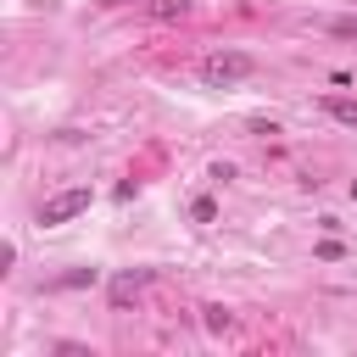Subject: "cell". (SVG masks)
Returning <instances> with one entry per match:
<instances>
[{
	"label": "cell",
	"mask_w": 357,
	"mask_h": 357,
	"mask_svg": "<svg viewBox=\"0 0 357 357\" xmlns=\"http://www.w3.org/2000/svg\"><path fill=\"white\" fill-rule=\"evenodd\" d=\"M251 67H257V61H251L245 50H212V56L201 61V78H206V84H240V78H251Z\"/></svg>",
	"instance_id": "cell-1"
},
{
	"label": "cell",
	"mask_w": 357,
	"mask_h": 357,
	"mask_svg": "<svg viewBox=\"0 0 357 357\" xmlns=\"http://www.w3.org/2000/svg\"><path fill=\"white\" fill-rule=\"evenodd\" d=\"M78 212H89V190H84V184L50 195V201L39 206V223H67V218H78Z\"/></svg>",
	"instance_id": "cell-2"
},
{
	"label": "cell",
	"mask_w": 357,
	"mask_h": 357,
	"mask_svg": "<svg viewBox=\"0 0 357 357\" xmlns=\"http://www.w3.org/2000/svg\"><path fill=\"white\" fill-rule=\"evenodd\" d=\"M145 284H151V273H117V279H112V301L123 307V301H134Z\"/></svg>",
	"instance_id": "cell-3"
},
{
	"label": "cell",
	"mask_w": 357,
	"mask_h": 357,
	"mask_svg": "<svg viewBox=\"0 0 357 357\" xmlns=\"http://www.w3.org/2000/svg\"><path fill=\"white\" fill-rule=\"evenodd\" d=\"M324 112H329L335 123H346V128H357V100H346V95H329V100H324Z\"/></svg>",
	"instance_id": "cell-4"
},
{
	"label": "cell",
	"mask_w": 357,
	"mask_h": 357,
	"mask_svg": "<svg viewBox=\"0 0 357 357\" xmlns=\"http://www.w3.org/2000/svg\"><path fill=\"white\" fill-rule=\"evenodd\" d=\"M190 6L184 0H151V17H162V22H173V17H184Z\"/></svg>",
	"instance_id": "cell-5"
},
{
	"label": "cell",
	"mask_w": 357,
	"mask_h": 357,
	"mask_svg": "<svg viewBox=\"0 0 357 357\" xmlns=\"http://www.w3.org/2000/svg\"><path fill=\"white\" fill-rule=\"evenodd\" d=\"M329 33H335V39H357V17H335Z\"/></svg>",
	"instance_id": "cell-6"
},
{
	"label": "cell",
	"mask_w": 357,
	"mask_h": 357,
	"mask_svg": "<svg viewBox=\"0 0 357 357\" xmlns=\"http://www.w3.org/2000/svg\"><path fill=\"white\" fill-rule=\"evenodd\" d=\"M206 329H229V312L223 307H206Z\"/></svg>",
	"instance_id": "cell-7"
},
{
	"label": "cell",
	"mask_w": 357,
	"mask_h": 357,
	"mask_svg": "<svg viewBox=\"0 0 357 357\" xmlns=\"http://www.w3.org/2000/svg\"><path fill=\"white\" fill-rule=\"evenodd\" d=\"M351 201H357V184H351Z\"/></svg>",
	"instance_id": "cell-8"
}]
</instances>
